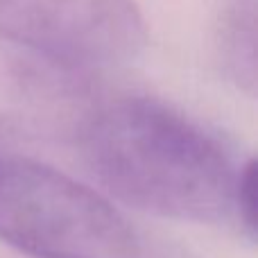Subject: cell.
<instances>
[{
  "label": "cell",
  "mask_w": 258,
  "mask_h": 258,
  "mask_svg": "<svg viewBox=\"0 0 258 258\" xmlns=\"http://www.w3.org/2000/svg\"><path fill=\"white\" fill-rule=\"evenodd\" d=\"M82 154L100 183L134 209L188 222L238 215L245 165L211 134L147 98H125L91 116Z\"/></svg>",
  "instance_id": "cell-1"
},
{
  "label": "cell",
  "mask_w": 258,
  "mask_h": 258,
  "mask_svg": "<svg viewBox=\"0 0 258 258\" xmlns=\"http://www.w3.org/2000/svg\"><path fill=\"white\" fill-rule=\"evenodd\" d=\"M0 238L32 258H136L127 220L89 186L0 150Z\"/></svg>",
  "instance_id": "cell-2"
},
{
  "label": "cell",
  "mask_w": 258,
  "mask_h": 258,
  "mask_svg": "<svg viewBox=\"0 0 258 258\" xmlns=\"http://www.w3.org/2000/svg\"><path fill=\"white\" fill-rule=\"evenodd\" d=\"M0 36L77 66H109L145 45L134 0H0Z\"/></svg>",
  "instance_id": "cell-3"
},
{
  "label": "cell",
  "mask_w": 258,
  "mask_h": 258,
  "mask_svg": "<svg viewBox=\"0 0 258 258\" xmlns=\"http://www.w3.org/2000/svg\"><path fill=\"white\" fill-rule=\"evenodd\" d=\"M222 63L238 86H256V0H229L220 16Z\"/></svg>",
  "instance_id": "cell-4"
}]
</instances>
